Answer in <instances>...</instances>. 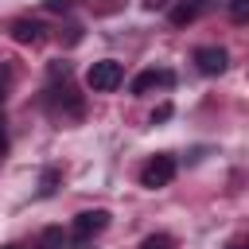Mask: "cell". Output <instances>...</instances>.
Returning a JSON list of instances; mask_svg holds the SVG:
<instances>
[{
  "mask_svg": "<svg viewBox=\"0 0 249 249\" xmlns=\"http://www.w3.org/2000/svg\"><path fill=\"white\" fill-rule=\"evenodd\" d=\"M195 16H198V8H195V0H183V4H175V8H171V23H175V27H183V23H191Z\"/></svg>",
  "mask_w": 249,
  "mask_h": 249,
  "instance_id": "obj_7",
  "label": "cell"
},
{
  "mask_svg": "<svg viewBox=\"0 0 249 249\" xmlns=\"http://www.w3.org/2000/svg\"><path fill=\"white\" fill-rule=\"evenodd\" d=\"M86 82H89V89L109 93V89H117V86L124 82V66H121L117 58H101V62H93V66H89Z\"/></svg>",
  "mask_w": 249,
  "mask_h": 249,
  "instance_id": "obj_2",
  "label": "cell"
},
{
  "mask_svg": "<svg viewBox=\"0 0 249 249\" xmlns=\"http://www.w3.org/2000/svg\"><path fill=\"white\" fill-rule=\"evenodd\" d=\"M171 82H175L171 70H140V74L128 82V93L140 97V93H148V89H156V86H171Z\"/></svg>",
  "mask_w": 249,
  "mask_h": 249,
  "instance_id": "obj_5",
  "label": "cell"
},
{
  "mask_svg": "<svg viewBox=\"0 0 249 249\" xmlns=\"http://www.w3.org/2000/svg\"><path fill=\"white\" fill-rule=\"evenodd\" d=\"M230 19L233 23H249V0H230Z\"/></svg>",
  "mask_w": 249,
  "mask_h": 249,
  "instance_id": "obj_11",
  "label": "cell"
},
{
  "mask_svg": "<svg viewBox=\"0 0 249 249\" xmlns=\"http://www.w3.org/2000/svg\"><path fill=\"white\" fill-rule=\"evenodd\" d=\"M195 66H198V74H222L226 66H230V54H226V47H198L195 51Z\"/></svg>",
  "mask_w": 249,
  "mask_h": 249,
  "instance_id": "obj_4",
  "label": "cell"
},
{
  "mask_svg": "<svg viewBox=\"0 0 249 249\" xmlns=\"http://www.w3.org/2000/svg\"><path fill=\"white\" fill-rule=\"evenodd\" d=\"M167 117H171V105H167V101H163V105H160V109H156V113H152V124H160V121H167Z\"/></svg>",
  "mask_w": 249,
  "mask_h": 249,
  "instance_id": "obj_13",
  "label": "cell"
},
{
  "mask_svg": "<svg viewBox=\"0 0 249 249\" xmlns=\"http://www.w3.org/2000/svg\"><path fill=\"white\" fill-rule=\"evenodd\" d=\"M105 226H109V210H82V214L74 218L70 233H74V241L82 245V241H89L93 233H101Z\"/></svg>",
  "mask_w": 249,
  "mask_h": 249,
  "instance_id": "obj_3",
  "label": "cell"
},
{
  "mask_svg": "<svg viewBox=\"0 0 249 249\" xmlns=\"http://www.w3.org/2000/svg\"><path fill=\"white\" fill-rule=\"evenodd\" d=\"M47 12H70V0H43Z\"/></svg>",
  "mask_w": 249,
  "mask_h": 249,
  "instance_id": "obj_14",
  "label": "cell"
},
{
  "mask_svg": "<svg viewBox=\"0 0 249 249\" xmlns=\"http://www.w3.org/2000/svg\"><path fill=\"white\" fill-rule=\"evenodd\" d=\"M163 4H167V0H144V8H152V12H156V8H163Z\"/></svg>",
  "mask_w": 249,
  "mask_h": 249,
  "instance_id": "obj_16",
  "label": "cell"
},
{
  "mask_svg": "<svg viewBox=\"0 0 249 249\" xmlns=\"http://www.w3.org/2000/svg\"><path fill=\"white\" fill-rule=\"evenodd\" d=\"M140 249H175V237L171 233H152V237H144Z\"/></svg>",
  "mask_w": 249,
  "mask_h": 249,
  "instance_id": "obj_10",
  "label": "cell"
},
{
  "mask_svg": "<svg viewBox=\"0 0 249 249\" xmlns=\"http://www.w3.org/2000/svg\"><path fill=\"white\" fill-rule=\"evenodd\" d=\"M58 179H62V171H58V167H47V171L39 175V195H54V191H58Z\"/></svg>",
  "mask_w": 249,
  "mask_h": 249,
  "instance_id": "obj_8",
  "label": "cell"
},
{
  "mask_svg": "<svg viewBox=\"0 0 249 249\" xmlns=\"http://www.w3.org/2000/svg\"><path fill=\"white\" fill-rule=\"evenodd\" d=\"M62 245H66V233H62L58 226L43 230V249H62Z\"/></svg>",
  "mask_w": 249,
  "mask_h": 249,
  "instance_id": "obj_9",
  "label": "cell"
},
{
  "mask_svg": "<svg viewBox=\"0 0 249 249\" xmlns=\"http://www.w3.org/2000/svg\"><path fill=\"white\" fill-rule=\"evenodd\" d=\"M8 89H12V70H8V66H0V101L8 97Z\"/></svg>",
  "mask_w": 249,
  "mask_h": 249,
  "instance_id": "obj_12",
  "label": "cell"
},
{
  "mask_svg": "<svg viewBox=\"0 0 249 249\" xmlns=\"http://www.w3.org/2000/svg\"><path fill=\"white\" fill-rule=\"evenodd\" d=\"M0 249H19V245H0Z\"/></svg>",
  "mask_w": 249,
  "mask_h": 249,
  "instance_id": "obj_18",
  "label": "cell"
},
{
  "mask_svg": "<svg viewBox=\"0 0 249 249\" xmlns=\"http://www.w3.org/2000/svg\"><path fill=\"white\" fill-rule=\"evenodd\" d=\"M12 39L23 43V47H39V43L47 39V27L35 23V19H16V23H12Z\"/></svg>",
  "mask_w": 249,
  "mask_h": 249,
  "instance_id": "obj_6",
  "label": "cell"
},
{
  "mask_svg": "<svg viewBox=\"0 0 249 249\" xmlns=\"http://www.w3.org/2000/svg\"><path fill=\"white\" fill-rule=\"evenodd\" d=\"M0 156H8V132H4V121H0Z\"/></svg>",
  "mask_w": 249,
  "mask_h": 249,
  "instance_id": "obj_15",
  "label": "cell"
},
{
  "mask_svg": "<svg viewBox=\"0 0 249 249\" xmlns=\"http://www.w3.org/2000/svg\"><path fill=\"white\" fill-rule=\"evenodd\" d=\"M230 249H249V241H233V245H230Z\"/></svg>",
  "mask_w": 249,
  "mask_h": 249,
  "instance_id": "obj_17",
  "label": "cell"
},
{
  "mask_svg": "<svg viewBox=\"0 0 249 249\" xmlns=\"http://www.w3.org/2000/svg\"><path fill=\"white\" fill-rule=\"evenodd\" d=\"M171 179H175V156H167V152L152 156V160L140 167V187H148V191H160V187H167Z\"/></svg>",
  "mask_w": 249,
  "mask_h": 249,
  "instance_id": "obj_1",
  "label": "cell"
}]
</instances>
